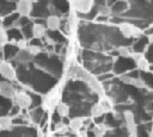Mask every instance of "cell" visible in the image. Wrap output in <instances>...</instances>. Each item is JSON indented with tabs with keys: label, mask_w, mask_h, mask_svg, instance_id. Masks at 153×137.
<instances>
[{
	"label": "cell",
	"mask_w": 153,
	"mask_h": 137,
	"mask_svg": "<svg viewBox=\"0 0 153 137\" xmlns=\"http://www.w3.org/2000/svg\"><path fill=\"white\" fill-rule=\"evenodd\" d=\"M68 75H69L71 77L82 80L84 82L87 83V86H88L93 92H96V93L99 94L100 96L105 95V92H104V89H103L102 83H100L92 74H90L87 70H85V69L81 68L80 66H73V67H71V68H69V71H68Z\"/></svg>",
	"instance_id": "cell-1"
},
{
	"label": "cell",
	"mask_w": 153,
	"mask_h": 137,
	"mask_svg": "<svg viewBox=\"0 0 153 137\" xmlns=\"http://www.w3.org/2000/svg\"><path fill=\"white\" fill-rule=\"evenodd\" d=\"M108 112H112V104L109 100V98L103 95L102 99L99 100V102L94 104L91 107V116L93 118L94 117H100V116H103L104 113H108Z\"/></svg>",
	"instance_id": "cell-2"
},
{
	"label": "cell",
	"mask_w": 153,
	"mask_h": 137,
	"mask_svg": "<svg viewBox=\"0 0 153 137\" xmlns=\"http://www.w3.org/2000/svg\"><path fill=\"white\" fill-rule=\"evenodd\" d=\"M118 30L122 33V36L124 38H131V37H139L142 32L139 27H136L135 25L130 24V23H121L118 24Z\"/></svg>",
	"instance_id": "cell-3"
},
{
	"label": "cell",
	"mask_w": 153,
	"mask_h": 137,
	"mask_svg": "<svg viewBox=\"0 0 153 137\" xmlns=\"http://www.w3.org/2000/svg\"><path fill=\"white\" fill-rule=\"evenodd\" d=\"M13 100H14L16 106H18L19 108H23V110L29 108V107L31 106V104H32L31 96H30L27 93L23 92V91L16 92V94H14V96H13Z\"/></svg>",
	"instance_id": "cell-4"
},
{
	"label": "cell",
	"mask_w": 153,
	"mask_h": 137,
	"mask_svg": "<svg viewBox=\"0 0 153 137\" xmlns=\"http://www.w3.org/2000/svg\"><path fill=\"white\" fill-rule=\"evenodd\" d=\"M0 75L8 81H14L17 79V70L10 62L4 61L0 62Z\"/></svg>",
	"instance_id": "cell-5"
},
{
	"label": "cell",
	"mask_w": 153,
	"mask_h": 137,
	"mask_svg": "<svg viewBox=\"0 0 153 137\" xmlns=\"http://www.w3.org/2000/svg\"><path fill=\"white\" fill-rule=\"evenodd\" d=\"M33 4L31 0H18L16 2V12L20 17H29L32 12Z\"/></svg>",
	"instance_id": "cell-6"
},
{
	"label": "cell",
	"mask_w": 153,
	"mask_h": 137,
	"mask_svg": "<svg viewBox=\"0 0 153 137\" xmlns=\"http://www.w3.org/2000/svg\"><path fill=\"white\" fill-rule=\"evenodd\" d=\"M123 118L126 122V127L129 132L130 136H136L137 135V127H136V123H135V117L134 113L130 110H126L123 112Z\"/></svg>",
	"instance_id": "cell-7"
},
{
	"label": "cell",
	"mask_w": 153,
	"mask_h": 137,
	"mask_svg": "<svg viewBox=\"0 0 153 137\" xmlns=\"http://www.w3.org/2000/svg\"><path fill=\"white\" fill-rule=\"evenodd\" d=\"M16 88L10 82V81H4L0 80V96L7 98V99H12L16 94Z\"/></svg>",
	"instance_id": "cell-8"
},
{
	"label": "cell",
	"mask_w": 153,
	"mask_h": 137,
	"mask_svg": "<svg viewBox=\"0 0 153 137\" xmlns=\"http://www.w3.org/2000/svg\"><path fill=\"white\" fill-rule=\"evenodd\" d=\"M35 56H32L27 49H18L13 56V61H16L17 63L24 64V63H29L33 60Z\"/></svg>",
	"instance_id": "cell-9"
},
{
	"label": "cell",
	"mask_w": 153,
	"mask_h": 137,
	"mask_svg": "<svg viewBox=\"0 0 153 137\" xmlns=\"http://www.w3.org/2000/svg\"><path fill=\"white\" fill-rule=\"evenodd\" d=\"M93 4H94V0H75L74 1L75 10L80 13H88L93 7Z\"/></svg>",
	"instance_id": "cell-10"
},
{
	"label": "cell",
	"mask_w": 153,
	"mask_h": 137,
	"mask_svg": "<svg viewBox=\"0 0 153 137\" xmlns=\"http://www.w3.org/2000/svg\"><path fill=\"white\" fill-rule=\"evenodd\" d=\"M121 80H122L123 83L129 85V86H134V87H136V88H139V89H142V88L146 87L145 81H143L142 79H140V77H131V76L124 75V76H122Z\"/></svg>",
	"instance_id": "cell-11"
},
{
	"label": "cell",
	"mask_w": 153,
	"mask_h": 137,
	"mask_svg": "<svg viewBox=\"0 0 153 137\" xmlns=\"http://www.w3.org/2000/svg\"><path fill=\"white\" fill-rule=\"evenodd\" d=\"M45 26L50 31H55L60 27V18L57 15H49L45 19Z\"/></svg>",
	"instance_id": "cell-12"
},
{
	"label": "cell",
	"mask_w": 153,
	"mask_h": 137,
	"mask_svg": "<svg viewBox=\"0 0 153 137\" xmlns=\"http://www.w3.org/2000/svg\"><path fill=\"white\" fill-rule=\"evenodd\" d=\"M31 33H32V36H33L35 38H37V39L44 37V36H45V27H44V25H42V24H39V23H35V24L32 25Z\"/></svg>",
	"instance_id": "cell-13"
},
{
	"label": "cell",
	"mask_w": 153,
	"mask_h": 137,
	"mask_svg": "<svg viewBox=\"0 0 153 137\" xmlns=\"http://www.w3.org/2000/svg\"><path fill=\"white\" fill-rule=\"evenodd\" d=\"M13 127V120L10 116H0V130L10 131Z\"/></svg>",
	"instance_id": "cell-14"
},
{
	"label": "cell",
	"mask_w": 153,
	"mask_h": 137,
	"mask_svg": "<svg viewBox=\"0 0 153 137\" xmlns=\"http://www.w3.org/2000/svg\"><path fill=\"white\" fill-rule=\"evenodd\" d=\"M82 124H84V118L82 117H75V118H72L68 123V127L72 130V131H75L78 132L81 127H82Z\"/></svg>",
	"instance_id": "cell-15"
},
{
	"label": "cell",
	"mask_w": 153,
	"mask_h": 137,
	"mask_svg": "<svg viewBox=\"0 0 153 137\" xmlns=\"http://www.w3.org/2000/svg\"><path fill=\"white\" fill-rule=\"evenodd\" d=\"M56 110H57V113L60 117H68L69 116V106L65 102H60L56 106Z\"/></svg>",
	"instance_id": "cell-16"
},
{
	"label": "cell",
	"mask_w": 153,
	"mask_h": 137,
	"mask_svg": "<svg viewBox=\"0 0 153 137\" xmlns=\"http://www.w3.org/2000/svg\"><path fill=\"white\" fill-rule=\"evenodd\" d=\"M108 130H109V126H106L105 124H98V125L94 126L93 133H94L96 137H102V136H104Z\"/></svg>",
	"instance_id": "cell-17"
},
{
	"label": "cell",
	"mask_w": 153,
	"mask_h": 137,
	"mask_svg": "<svg viewBox=\"0 0 153 137\" xmlns=\"http://www.w3.org/2000/svg\"><path fill=\"white\" fill-rule=\"evenodd\" d=\"M135 64H136L141 70H143V71H148V70H149V67H151V66H149V62H148V60H147L146 57H142V58H141L139 62H136Z\"/></svg>",
	"instance_id": "cell-18"
},
{
	"label": "cell",
	"mask_w": 153,
	"mask_h": 137,
	"mask_svg": "<svg viewBox=\"0 0 153 137\" xmlns=\"http://www.w3.org/2000/svg\"><path fill=\"white\" fill-rule=\"evenodd\" d=\"M98 13H99V15H102V17H110L111 13H112V11H111V7H110V6H108V5H102V6L99 7V10H98Z\"/></svg>",
	"instance_id": "cell-19"
},
{
	"label": "cell",
	"mask_w": 153,
	"mask_h": 137,
	"mask_svg": "<svg viewBox=\"0 0 153 137\" xmlns=\"http://www.w3.org/2000/svg\"><path fill=\"white\" fill-rule=\"evenodd\" d=\"M117 52L120 56H122L124 58H130V55H131V50L128 46H120L117 49Z\"/></svg>",
	"instance_id": "cell-20"
},
{
	"label": "cell",
	"mask_w": 153,
	"mask_h": 137,
	"mask_svg": "<svg viewBox=\"0 0 153 137\" xmlns=\"http://www.w3.org/2000/svg\"><path fill=\"white\" fill-rule=\"evenodd\" d=\"M8 35H7V31H5L4 29L0 27V48H4L7 43H8Z\"/></svg>",
	"instance_id": "cell-21"
},
{
	"label": "cell",
	"mask_w": 153,
	"mask_h": 137,
	"mask_svg": "<svg viewBox=\"0 0 153 137\" xmlns=\"http://www.w3.org/2000/svg\"><path fill=\"white\" fill-rule=\"evenodd\" d=\"M14 45L18 49H27V41L25 38H18V39H16Z\"/></svg>",
	"instance_id": "cell-22"
},
{
	"label": "cell",
	"mask_w": 153,
	"mask_h": 137,
	"mask_svg": "<svg viewBox=\"0 0 153 137\" xmlns=\"http://www.w3.org/2000/svg\"><path fill=\"white\" fill-rule=\"evenodd\" d=\"M27 50H29V52H30L32 56H37V55L41 52V46H38V45H36V44H30V45L27 46Z\"/></svg>",
	"instance_id": "cell-23"
},
{
	"label": "cell",
	"mask_w": 153,
	"mask_h": 137,
	"mask_svg": "<svg viewBox=\"0 0 153 137\" xmlns=\"http://www.w3.org/2000/svg\"><path fill=\"white\" fill-rule=\"evenodd\" d=\"M142 57H145L143 52H140V51H131V55H130V58L134 60V62H139Z\"/></svg>",
	"instance_id": "cell-24"
},
{
	"label": "cell",
	"mask_w": 153,
	"mask_h": 137,
	"mask_svg": "<svg viewBox=\"0 0 153 137\" xmlns=\"http://www.w3.org/2000/svg\"><path fill=\"white\" fill-rule=\"evenodd\" d=\"M57 131H61V132L67 131V125H65L63 123H60V124L57 125Z\"/></svg>",
	"instance_id": "cell-25"
},
{
	"label": "cell",
	"mask_w": 153,
	"mask_h": 137,
	"mask_svg": "<svg viewBox=\"0 0 153 137\" xmlns=\"http://www.w3.org/2000/svg\"><path fill=\"white\" fill-rule=\"evenodd\" d=\"M147 39H148L149 43H153V33H149V35L147 36Z\"/></svg>",
	"instance_id": "cell-26"
},
{
	"label": "cell",
	"mask_w": 153,
	"mask_h": 137,
	"mask_svg": "<svg viewBox=\"0 0 153 137\" xmlns=\"http://www.w3.org/2000/svg\"><path fill=\"white\" fill-rule=\"evenodd\" d=\"M6 1H8V2H10V4H13V2H14V4H16V2H17V1H18V0H6Z\"/></svg>",
	"instance_id": "cell-27"
},
{
	"label": "cell",
	"mask_w": 153,
	"mask_h": 137,
	"mask_svg": "<svg viewBox=\"0 0 153 137\" xmlns=\"http://www.w3.org/2000/svg\"><path fill=\"white\" fill-rule=\"evenodd\" d=\"M117 1H122V2H127L128 0H117Z\"/></svg>",
	"instance_id": "cell-28"
},
{
	"label": "cell",
	"mask_w": 153,
	"mask_h": 137,
	"mask_svg": "<svg viewBox=\"0 0 153 137\" xmlns=\"http://www.w3.org/2000/svg\"><path fill=\"white\" fill-rule=\"evenodd\" d=\"M0 27H1V20H0Z\"/></svg>",
	"instance_id": "cell-29"
}]
</instances>
